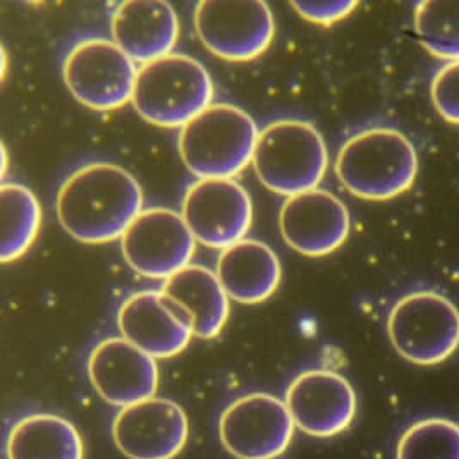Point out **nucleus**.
<instances>
[{"label":"nucleus","mask_w":459,"mask_h":459,"mask_svg":"<svg viewBox=\"0 0 459 459\" xmlns=\"http://www.w3.org/2000/svg\"><path fill=\"white\" fill-rule=\"evenodd\" d=\"M143 193L123 168L95 162L71 174L57 196V215L67 234L90 245L123 238L142 213Z\"/></svg>","instance_id":"1"},{"label":"nucleus","mask_w":459,"mask_h":459,"mask_svg":"<svg viewBox=\"0 0 459 459\" xmlns=\"http://www.w3.org/2000/svg\"><path fill=\"white\" fill-rule=\"evenodd\" d=\"M335 172L341 185L355 196L389 200L413 186L418 174L417 150L396 129H367L339 150Z\"/></svg>","instance_id":"2"},{"label":"nucleus","mask_w":459,"mask_h":459,"mask_svg":"<svg viewBox=\"0 0 459 459\" xmlns=\"http://www.w3.org/2000/svg\"><path fill=\"white\" fill-rule=\"evenodd\" d=\"M258 134L245 110L210 105L181 127V159L200 179H232L253 160Z\"/></svg>","instance_id":"3"},{"label":"nucleus","mask_w":459,"mask_h":459,"mask_svg":"<svg viewBox=\"0 0 459 459\" xmlns=\"http://www.w3.org/2000/svg\"><path fill=\"white\" fill-rule=\"evenodd\" d=\"M213 83L207 69L183 54H169L138 69L136 112L152 125L185 127L209 108Z\"/></svg>","instance_id":"4"},{"label":"nucleus","mask_w":459,"mask_h":459,"mask_svg":"<svg viewBox=\"0 0 459 459\" xmlns=\"http://www.w3.org/2000/svg\"><path fill=\"white\" fill-rule=\"evenodd\" d=\"M251 164L264 186L294 196L318 188L329 153L315 126L284 119L271 123L258 134Z\"/></svg>","instance_id":"5"},{"label":"nucleus","mask_w":459,"mask_h":459,"mask_svg":"<svg viewBox=\"0 0 459 459\" xmlns=\"http://www.w3.org/2000/svg\"><path fill=\"white\" fill-rule=\"evenodd\" d=\"M387 331L403 358L417 365H436L458 350L459 310L438 292H411L394 305Z\"/></svg>","instance_id":"6"},{"label":"nucleus","mask_w":459,"mask_h":459,"mask_svg":"<svg viewBox=\"0 0 459 459\" xmlns=\"http://www.w3.org/2000/svg\"><path fill=\"white\" fill-rule=\"evenodd\" d=\"M136 76V63L117 43L105 39L78 43L64 63L69 91L95 110H112L131 102Z\"/></svg>","instance_id":"7"},{"label":"nucleus","mask_w":459,"mask_h":459,"mask_svg":"<svg viewBox=\"0 0 459 459\" xmlns=\"http://www.w3.org/2000/svg\"><path fill=\"white\" fill-rule=\"evenodd\" d=\"M195 28L213 56L251 61L269 48L275 22L262 0H204L195 9Z\"/></svg>","instance_id":"8"},{"label":"nucleus","mask_w":459,"mask_h":459,"mask_svg":"<svg viewBox=\"0 0 459 459\" xmlns=\"http://www.w3.org/2000/svg\"><path fill=\"white\" fill-rule=\"evenodd\" d=\"M294 427L284 401L258 393L230 404L219 421V436L234 458L273 459L291 444Z\"/></svg>","instance_id":"9"},{"label":"nucleus","mask_w":459,"mask_h":459,"mask_svg":"<svg viewBox=\"0 0 459 459\" xmlns=\"http://www.w3.org/2000/svg\"><path fill=\"white\" fill-rule=\"evenodd\" d=\"M121 239L129 267L152 279H169L186 269L196 248L183 215L168 209L142 212Z\"/></svg>","instance_id":"10"},{"label":"nucleus","mask_w":459,"mask_h":459,"mask_svg":"<svg viewBox=\"0 0 459 459\" xmlns=\"http://www.w3.org/2000/svg\"><path fill=\"white\" fill-rule=\"evenodd\" d=\"M253 217L248 191L234 179H200L189 186L183 219L195 239L210 248H230L243 241Z\"/></svg>","instance_id":"11"},{"label":"nucleus","mask_w":459,"mask_h":459,"mask_svg":"<svg viewBox=\"0 0 459 459\" xmlns=\"http://www.w3.org/2000/svg\"><path fill=\"white\" fill-rule=\"evenodd\" d=\"M188 432L183 408L162 397L126 406L112 425L114 442L129 459L176 458L186 446Z\"/></svg>","instance_id":"12"},{"label":"nucleus","mask_w":459,"mask_h":459,"mask_svg":"<svg viewBox=\"0 0 459 459\" xmlns=\"http://www.w3.org/2000/svg\"><path fill=\"white\" fill-rule=\"evenodd\" d=\"M286 406L294 425L314 437H333L346 430L356 413L351 384L333 370H308L292 380Z\"/></svg>","instance_id":"13"},{"label":"nucleus","mask_w":459,"mask_h":459,"mask_svg":"<svg viewBox=\"0 0 459 459\" xmlns=\"http://www.w3.org/2000/svg\"><path fill=\"white\" fill-rule=\"evenodd\" d=\"M117 324L126 341L152 358L179 355L195 335L189 315L162 291L129 296L119 308Z\"/></svg>","instance_id":"14"},{"label":"nucleus","mask_w":459,"mask_h":459,"mask_svg":"<svg viewBox=\"0 0 459 459\" xmlns=\"http://www.w3.org/2000/svg\"><path fill=\"white\" fill-rule=\"evenodd\" d=\"M281 232L292 250L322 256L337 250L350 234V212L325 189L290 196L281 210Z\"/></svg>","instance_id":"15"},{"label":"nucleus","mask_w":459,"mask_h":459,"mask_svg":"<svg viewBox=\"0 0 459 459\" xmlns=\"http://www.w3.org/2000/svg\"><path fill=\"white\" fill-rule=\"evenodd\" d=\"M88 376L107 403L123 408L155 397L159 387L155 358L125 337H110L97 344L88 359Z\"/></svg>","instance_id":"16"},{"label":"nucleus","mask_w":459,"mask_h":459,"mask_svg":"<svg viewBox=\"0 0 459 459\" xmlns=\"http://www.w3.org/2000/svg\"><path fill=\"white\" fill-rule=\"evenodd\" d=\"M178 39V14L164 0H127L112 14V40L142 65L172 54Z\"/></svg>","instance_id":"17"},{"label":"nucleus","mask_w":459,"mask_h":459,"mask_svg":"<svg viewBox=\"0 0 459 459\" xmlns=\"http://www.w3.org/2000/svg\"><path fill=\"white\" fill-rule=\"evenodd\" d=\"M217 277L230 299L255 305L269 299L281 282V262L262 241L243 239L222 250Z\"/></svg>","instance_id":"18"},{"label":"nucleus","mask_w":459,"mask_h":459,"mask_svg":"<svg viewBox=\"0 0 459 459\" xmlns=\"http://www.w3.org/2000/svg\"><path fill=\"white\" fill-rule=\"evenodd\" d=\"M160 291L189 315L193 334L212 339L224 329L230 316V296L217 273L200 265H188L166 279Z\"/></svg>","instance_id":"19"},{"label":"nucleus","mask_w":459,"mask_h":459,"mask_svg":"<svg viewBox=\"0 0 459 459\" xmlns=\"http://www.w3.org/2000/svg\"><path fill=\"white\" fill-rule=\"evenodd\" d=\"M7 459H83V440L73 423L56 415H31L9 432Z\"/></svg>","instance_id":"20"},{"label":"nucleus","mask_w":459,"mask_h":459,"mask_svg":"<svg viewBox=\"0 0 459 459\" xmlns=\"http://www.w3.org/2000/svg\"><path fill=\"white\" fill-rule=\"evenodd\" d=\"M0 215V260L9 264L18 260L33 245L40 230L42 209L30 189L22 185H2Z\"/></svg>","instance_id":"21"},{"label":"nucleus","mask_w":459,"mask_h":459,"mask_svg":"<svg viewBox=\"0 0 459 459\" xmlns=\"http://www.w3.org/2000/svg\"><path fill=\"white\" fill-rule=\"evenodd\" d=\"M415 30L423 47L438 59L459 61V2H420Z\"/></svg>","instance_id":"22"},{"label":"nucleus","mask_w":459,"mask_h":459,"mask_svg":"<svg viewBox=\"0 0 459 459\" xmlns=\"http://www.w3.org/2000/svg\"><path fill=\"white\" fill-rule=\"evenodd\" d=\"M397 459H459V425L429 418L411 425L397 444Z\"/></svg>","instance_id":"23"},{"label":"nucleus","mask_w":459,"mask_h":459,"mask_svg":"<svg viewBox=\"0 0 459 459\" xmlns=\"http://www.w3.org/2000/svg\"><path fill=\"white\" fill-rule=\"evenodd\" d=\"M430 93L438 114L446 121L459 125V61L438 69L432 80Z\"/></svg>","instance_id":"24"},{"label":"nucleus","mask_w":459,"mask_h":459,"mask_svg":"<svg viewBox=\"0 0 459 459\" xmlns=\"http://www.w3.org/2000/svg\"><path fill=\"white\" fill-rule=\"evenodd\" d=\"M356 2H291V7L305 20L316 24H333L353 13Z\"/></svg>","instance_id":"25"},{"label":"nucleus","mask_w":459,"mask_h":459,"mask_svg":"<svg viewBox=\"0 0 459 459\" xmlns=\"http://www.w3.org/2000/svg\"><path fill=\"white\" fill-rule=\"evenodd\" d=\"M5 169H7V150L5 146H2V174H5Z\"/></svg>","instance_id":"26"},{"label":"nucleus","mask_w":459,"mask_h":459,"mask_svg":"<svg viewBox=\"0 0 459 459\" xmlns=\"http://www.w3.org/2000/svg\"><path fill=\"white\" fill-rule=\"evenodd\" d=\"M0 57H2V78H4V76H5V71H7V56H5L4 50H2V56H0Z\"/></svg>","instance_id":"27"}]
</instances>
